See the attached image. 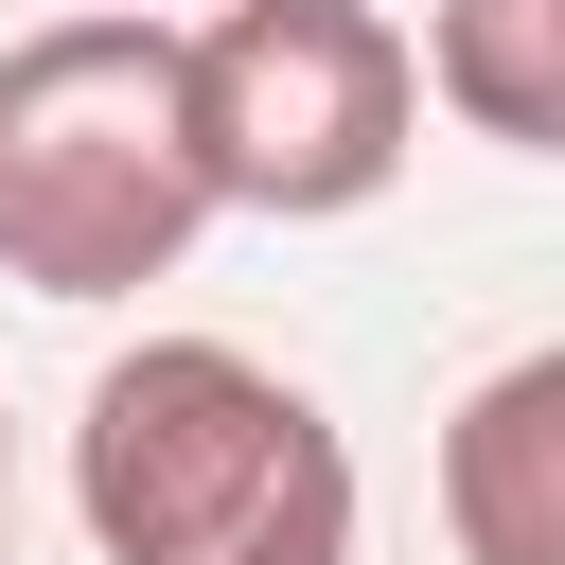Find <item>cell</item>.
<instances>
[{"label":"cell","mask_w":565,"mask_h":565,"mask_svg":"<svg viewBox=\"0 0 565 565\" xmlns=\"http://www.w3.org/2000/svg\"><path fill=\"white\" fill-rule=\"evenodd\" d=\"M0 530H18V441H0Z\"/></svg>","instance_id":"cell-6"},{"label":"cell","mask_w":565,"mask_h":565,"mask_svg":"<svg viewBox=\"0 0 565 565\" xmlns=\"http://www.w3.org/2000/svg\"><path fill=\"white\" fill-rule=\"evenodd\" d=\"M424 88L512 141V159H565V0H441L424 18Z\"/></svg>","instance_id":"cell-5"},{"label":"cell","mask_w":565,"mask_h":565,"mask_svg":"<svg viewBox=\"0 0 565 565\" xmlns=\"http://www.w3.org/2000/svg\"><path fill=\"white\" fill-rule=\"evenodd\" d=\"M212 141H194V35L177 18H35L0 53V265L35 300H141L212 230Z\"/></svg>","instance_id":"cell-2"},{"label":"cell","mask_w":565,"mask_h":565,"mask_svg":"<svg viewBox=\"0 0 565 565\" xmlns=\"http://www.w3.org/2000/svg\"><path fill=\"white\" fill-rule=\"evenodd\" d=\"M441 530H459V565H565V335L459 388V424H441Z\"/></svg>","instance_id":"cell-4"},{"label":"cell","mask_w":565,"mask_h":565,"mask_svg":"<svg viewBox=\"0 0 565 565\" xmlns=\"http://www.w3.org/2000/svg\"><path fill=\"white\" fill-rule=\"evenodd\" d=\"M406 124H424V53L371 0H230L194 35V141L230 212H282V230L371 212L406 177Z\"/></svg>","instance_id":"cell-3"},{"label":"cell","mask_w":565,"mask_h":565,"mask_svg":"<svg viewBox=\"0 0 565 565\" xmlns=\"http://www.w3.org/2000/svg\"><path fill=\"white\" fill-rule=\"evenodd\" d=\"M71 494L106 565H353V441L230 335H141L88 371Z\"/></svg>","instance_id":"cell-1"}]
</instances>
